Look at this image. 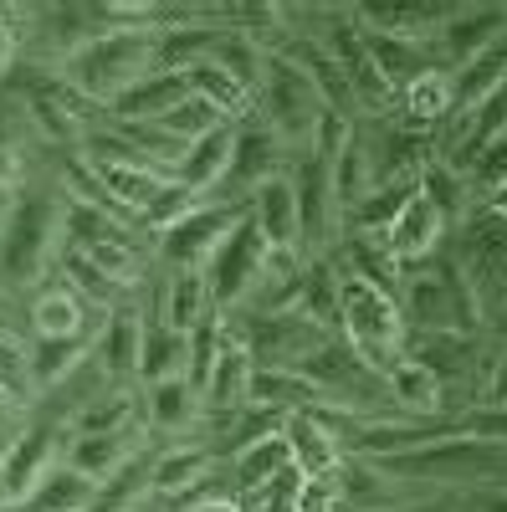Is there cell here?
Masks as SVG:
<instances>
[{"instance_id": "1", "label": "cell", "mask_w": 507, "mask_h": 512, "mask_svg": "<svg viewBox=\"0 0 507 512\" xmlns=\"http://www.w3.org/2000/svg\"><path fill=\"white\" fill-rule=\"evenodd\" d=\"M154 72H159L154 67V31H108L62 62V77L82 98H93L98 108H113L123 93H134Z\"/></svg>"}, {"instance_id": "2", "label": "cell", "mask_w": 507, "mask_h": 512, "mask_svg": "<svg viewBox=\"0 0 507 512\" xmlns=\"http://www.w3.org/2000/svg\"><path fill=\"white\" fill-rule=\"evenodd\" d=\"M338 308H344V344L385 379L400 359H405V313H400V297L374 287L364 277L338 272Z\"/></svg>"}, {"instance_id": "3", "label": "cell", "mask_w": 507, "mask_h": 512, "mask_svg": "<svg viewBox=\"0 0 507 512\" xmlns=\"http://www.w3.org/2000/svg\"><path fill=\"white\" fill-rule=\"evenodd\" d=\"M62 195L52 200V190H21L11 200V216H6V226H0V292L31 287L41 272H47L52 256L62 251V241H57L62 205H67Z\"/></svg>"}, {"instance_id": "4", "label": "cell", "mask_w": 507, "mask_h": 512, "mask_svg": "<svg viewBox=\"0 0 507 512\" xmlns=\"http://www.w3.org/2000/svg\"><path fill=\"white\" fill-rule=\"evenodd\" d=\"M262 113L272 123V134L282 144H303L313 149V134H318V118L328 113L318 82L282 52H267V77H262Z\"/></svg>"}, {"instance_id": "5", "label": "cell", "mask_w": 507, "mask_h": 512, "mask_svg": "<svg viewBox=\"0 0 507 512\" xmlns=\"http://www.w3.org/2000/svg\"><path fill=\"white\" fill-rule=\"evenodd\" d=\"M267 256H272V246H267L262 226L251 221V205H246V216L231 226V236L210 251V262H205V282H210L216 313H241L246 308L251 287H257L262 272H267Z\"/></svg>"}, {"instance_id": "6", "label": "cell", "mask_w": 507, "mask_h": 512, "mask_svg": "<svg viewBox=\"0 0 507 512\" xmlns=\"http://www.w3.org/2000/svg\"><path fill=\"white\" fill-rule=\"evenodd\" d=\"M236 338L251 349V359H257V369H298L303 359H313L323 344H328V328H318L313 318L303 313H226Z\"/></svg>"}, {"instance_id": "7", "label": "cell", "mask_w": 507, "mask_h": 512, "mask_svg": "<svg viewBox=\"0 0 507 512\" xmlns=\"http://www.w3.org/2000/svg\"><path fill=\"white\" fill-rule=\"evenodd\" d=\"M292 190H298V226H303V256H328L333 251V236L344 226V205L333 195V164L318 159L308 149V159L292 169Z\"/></svg>"}, {"instance_id": "8", "label": "cell", "mask_w": 507, "mask_h": 512, "mask_svg": "<svg viewBox=\"0 0 507 512\" xmlns=\"http://www.w3.org/2000/svg\"><path fill=\"white\" fill-rule=\"evenodd\" d=\"M282 139L272 134V123L262 118H246L236 123V144H231V169H226V180H221V195L226 205H251V195H257L267 180L282 175Z\"/></svg>"}, {"instance_id": "9", "label": "cell", "mask_w": 507, "mask_h": 512, "mask_svg": "<svg viewBox=\"0 0 507 512\" xmlns=\"http://www.w3.org/2000/svg\"><path fill=\"white\" fill-rule=\"evenodd\" d=\"M241 216H246V205L205 200L200 210H190L180 226H169L154 246H159L164 262H169V272H175V267H205V262H210V251H216V246L231 236V226H236Z\"/></svg>"}, {"instance_id": "10", "label": "cell", "mask_w": 507, "mask_h": 512, "mask_svg": "<svg viewBox=\"0 0 507 512\" xmlns=\"http://www.w3.org/2000/svg\"><path fill=\"white\" fill-rule=\"evenodd\" d=\"M497 36H507V6H456L441 31L431 36L436 47V62L446 72H461L472 57H482Z\"/></svg>"}, {"instance_id": "11", "label": "cell", "mask_w": 507, "mask_h": 512, "mask_svg": "<svg viewBox=\"0 0 507 512\" xmlns=\"http://www.w3.org/2000/svg\"><path fill=\"white\" fill-rule=\"evenodd\" d=\"M57 425H26V431L6 446V456H0V502L21 507L41 482H47V472L57 466Z\"/></svg>"}, {"instance_id": "12", "label": "cell", "mask_w": 507, "mask_h": 512, "mask_svg": "<svg viewBox=\"0 0 507 512\" xmlns=\"http://www.w3.org/2000/svg\"><path fill=\"white\" fill-rule=\"evenodd\" d=\"M441 241H446V216L426 200V195H415L405 210H400V221L385 231V246L390 256L410 272V267H426L431 256H441Z\"/></svg>"}, {"instance_id": "13", "label": "cell", "mask_w": 507, "mask_h": 512, "mask_svg": "<svg viewBox=\"0 0 507 512\" xmlns=\"http://www.w3.org/2000/svg\"><path fill=\"white\" fill-rule=\"evenodd\" d=\"M251 221L262 226L272 251H298L303 256V226H298V190H292L287 175L267 180L257 195H251Z\"/></svg>"}, {"instance_id": "14", "label": "cell", "mask_w": 507, "mask_h": 512, "mask_svg": "<svg viewBox=\"0 0 507 512\" xmlns=\"http://www.w3.org/2000/svg\"><path fill=\"white\" fill-rule=\"evenodd\" d=\"M451 113H456V72H446V67L420 72L410 88L400 93V123L405 128H420V134L446 128Z\"/></svg>"}, {"instance_id": "15", "label": "cell", "mask_w": 507, "mask_h": 512, "mask_svg": "<svg viewBox=\"0 0 507 512\" xmlns=\"http://www.w3.org/2000/svg\"><path fill=\"white\" fill-rule=\"evenodd\" d=\"M364 47H369V57H374V67H379V77L395 88V98L410 88V82L420 77V72H431V67H441L436 62V47L431 41H410V36H385V31H364Z\"/></svg>"}, {"instance_id": "16", "label": "cell", "mask_w": 507, "mask_h": 512, "mask_svg": "<svg viewBox=\"0 0 507 512\" xmlns=\"http://www.w3.org/2000/svg\"><path fill=\"white\" fill-rule=\"evenodd\" d=\"M282 436L292 446V466H298L303 477H333L338 466H344V446H338V436L328 431V425L318 415H287L282 420Z\"/></svg>"}, {"instance_id": "17", "label": "cell", "mask_w": 507, "mask_h": 512, "mask_svg": "<svg viewBox=\"0 0 507 512\" xmlns=\"http://www.w3.org/2000/svg\"><path fill=\"white\" fill-rule=\"evenodd\" d=\"M93 303H82V292L62 277V282H47L31 303V333L36 338H88V313Z\"/></svg>"}, {"instance_id": "18", "label": "cell", "mask_w": 507, "mask_h": 512, "mask_svg": "<svg viewBox=\"0 0 507 512\" xmlns=\"http://www.w3.org/2000/svg\"><path fill=\"white\" fill-rule=\"evenodd\" d=\"M385 395L395 405V415H410V420H436L446 415V384L415 359H400L390 374H385Z\"/></svg>"}, {"instance_id": "19", "label": "cell", "mask_w": 507, "mask_h": 512, "mask_svg": "<svg viewBox=\"0 0 507 512\" xmlns=\"http://www.w3.org/2000/svg\"><path fill=\"white\" fill-rule=\"evenodd\" d=\"M139 354H144V318L134 308L108 313V328L93 344V364L108 379H139Z\"/></svg>"}, {"instance_id": "20", "label": "cell", "mask_w": 507, "mask_h": 512, "mask_svg": "<svg viewBox=\"0 0 507 512\" xmlns=\"http://www.w3.org/2000/svg\"><path fill=\"white\" fill-rule=\"evenodd\" d=\"M216 303H210V282H205V267H175L164 277V308H159V323H169L175 333H195Z\"/></svg>"}, {"instance_id": "21", "label": "cell", "mask_w": 507, "mask_h": 512, "mask_svg": "<svg viewBox=\"0 0 507 512\" xmlns=\"http://www.w3.org/2000/svg\"><path fill=\"white\" fill-rule=\"evenodd\" d=\"M303 267H308V256L272 251L262 282L251 287V297H246V313H298V303H303Z\"/></svg>"}, {"instance_id": "22", "label": "cell", "mask_w": 507, "mask_h": 512, "mask_svg": "<svg viewBox=\"0 0 507 512\" xmlns=\"http://www.w3.org/2000/svg\"><path fill=\"white\" fill-rule=\"evenodd\" d=\"M472 354H477L472 333H420V328L405 333V359L426 364L441 384L467 379V374H472Z\"/></svg>"}, {"instance_id": "23", "label": "cell", "mask_w": 507, "mask_h": 512, "mask_svg": "<svg viewBox=\"0 0 507 512\" xmlns=\"http://www.w3.org/2000/svg\"><path fill=\"white\" fill-rule=\"evenodd\" d=\"M231 144H236V123H226V128H216V134L195 139V144L185 149L180 169H175V180H180L185 190H195L200 200H205L210 190H221L226 169H231Z\"/></svg>"}, {"instance_id": "24", "label": "cell", "mask_w": 507, "mask_h": 512, "mask_svg": "<svg viewBox=\"0 0 507 512\" xmlns=\"http://www.w3.org/2000/svg\"><path fill=\"white\" fill-rule=\"evenodd\" d=\"M251 405H262L272 415H303L328 400L313 379H303V369H257L251 374Z\"/></svg>"}, {"instance_id": "25", "label": "cell", "mask_w": 507, "mask_h": 512, "mask_svg": "<svg viewBox=\"0 0 507 512\" xmlns=\"http://www.w3.org/2000/svg\"><path fill=\"white\" fill-rule=\"evenodd\" d=\"M231 333H236V328H231ZM251 374H257V359H251V349L241 344V338H231L226 354H221V364L210 369L200 400H205L210 410H226V415L241 410V405H251Z\"/></svg>"}, {"instance_id": "26", "label": "cell", "mask_w": 507, "mask_h": 512, "mask_svg": "<svg viewBox=\"0 0 507 512\" xmlns=\"http://www.w3.org/2000/svg\"><path fill=\"white\" fill-rule=\"evenodd\" d=\"M98 497H103V487L93 477H82L77 466H52L47 482L21 502V512H93Z\"/></svg>"}, {"instance_id": "27", "label": "cell", "mask_w": 507, "mask_h": 512, "mask_svg": "<svg viewBox=\"0 0 507 512\" xmlns=\"http://www.w3.org/2000/svg\"><path fill=\"white\" fill-rule=\"evenodd\" d=\"M420 195V180H390V185H374L349 216H344V226H349V236H385L395 221H400V210L410 205Z\"/></svg>"}, {"instance_id": "28", "label": "cell", "mask_w": 507, "mask_h": 512, "mask_svg": "<svg viewBox=\"0 0 507 512\" xmlns=\"http://www.w3.org/2000/svg\"><path fill=\"white\" fill-rule=\"evenodd\" d=\"M180 98H190V82H185V72H154V77H144L134 93H123L108 113L113 118H123V123H154V118H164L169 108H175Z\"/></svg>"}, {"instance_id": "29", "label": "cell", "mask_w": 507, "mask_h": 512, "mask_svg": "<svg viewBox=\"0 0 507 512\" xmlns=\"http://www.w3.org/2000/svg\"><path fill=\"white\" fill-rule=\"evenodd\" d=\"M190 364V338L175 333L159 318H144V354H139V379L159 384V379H180Z\"/></svg>"}, {"instance_id": "30", "label": "cell", "mask_w": 507, "mask_h": 512, "mask_svg": "<svg viewBox=\"0 0 507 512\" xmlns=\"http://www.w3.org/2000/svg\"><path fill=\"white\" fill-rule=\"evenodd\" d=\"M303 318H313L318 328H328L333 338H344V308H338V267L328 256H313L303 267V303H298Z\"/></svg>"}, {"instance_id": "31", "label": "cell", "mask_w": 507, "mask_h": 512, "mask_svg": "<svg viewBox=\"0 0 507 512\" xmlns=\"http://www.w3.org/2000/svg\"><path fill=\"white\" fill-rule=\"evenodd\" d=\"M497 88H507V36H497L482 57H472L467 67L456 72V113H472Z\"/></svg>"}, {"instance_id": "32", "label": "cell", "mask_w": 507, "mask_h": 512, "mask_svg": "<svg viewBox=\"0 0 507 512\" xmlns=\"http://www.w3.org/2000/svg\"><path fill=\"white\" fill-rule=\"evenodd\" d=\"M195 415H200V390H195L185 374L149 384V425H154V431L180 436V431H190V425H195Z\"/></svg>"}, {"instance_id": "33", "label": "cell", "mask_w": 507, "mask_h": 512, "mask_svg": "<svg viewBox=\"0 0 507 512\" xmlns=\"http://www.w3.org/2000/svg\"><path fill=\"white\" fill-rule=\"evenodd\" d=\"M88 364V338H31V384L57 390Z\"/></svg>"}, {"instance_id": "34", "label": "cell", "mask_w": 507, "mask_h": 512, "mask_svg": "<svg viewBox=\"0 0 507 512\" xmlns=\"http://www.w3.org/2000/svg\"><path fill=\"white\" fill-rule=\"evenodd\" d=\"M287 466H292L287 436H282V431L257 436V441H246V446L236 451V487H241V492H257V487H267L272 477H282Z\"/></svg>"}, {"instance_id": "35", "label": "cell", "mask_w": 507, "mask_h": 512, "mask_svg": "<svg viewBox=\"0 0 507 512\" xmlns=\"http://www.w3.org/2000/svg\"><path fill=\"white\" fill-rule=\"evenodd\" d=\"M185 82H190V93H195V98L216 103L231 123H246V118H251V103H257V98H251L231 72H221L210 57H205V62H195V67H185Z\"/></svg>"}, {"instance_id": "36", "label": "cell", "mask_w": 507, "mask_h": 512, "mask_svg": "<svg viewBox=\"0 0 507 512\" xmlns=\"http://www.w3.org/2000/svg\"><path fill=\"white\" fill-rule=\"evenodd\" d=\"M67 466H77L82 477H93L98 487H108L123 466H129V431H118V436H77Z\"/></svg>"}, {"instance_id": "37", "label": "cell", "mask_w": 507, "mask_h": 512, "mask_svg": "<svg viewBox=\"0 0 507 512\" xmlns=\"http://www.w3.org/2000/svg\"><path fill=\"white\" fill-rule=\"evenodd\" d=\"M420 195H426L441 216H446V226L456 221H467L472 216V185H467V175L461 169H451L446 159H431L426 169H420Z\"/></svg>"}, {"instance_id": "38", "label": "cell", "mask_w": 507, "mask_h": 512, "mask_svg": "<svg viewBox=\"0 0 507 512\" xmlns=\"http://www.w3.org/2000/svg\"><path fill=\"white\" fill-rule=\"evenodd\" d=\"M210 461H216V456H210L205 446H175V451H164V456L154 461L149 487L164 492V497H185V492L200 487V477L210 472Z\"/></svg>"}, {"instance_id": "39", "label": "cell", "mask_w": 507, "mask_h": 512, "mask_svg": "<svg viewBox=\"0 0 507 512\" xmlns=\"http://www.w3.org/2000/svg\"><path fill=\"white\" fill-rule=\"evenodd\" d=\"M210 62H216L221 72H231L251 98L262 93V77H267V47H262V41L236 36V31H221V41H216V52H210Z\"/></svg>"}, {"instance_id": "40", "label": "cell", "mask_w": 507, "mask_h": 512, "mask_svg": "<svg viewBox=\"0 0 507 512\" xmlns=\"http://www.w3.org/2000/svg\"><path fill=\"white\" fill-rule=\"evenodd\" d=\"M154 123L164 128V134H175V139H180V144L190 149L195 139L216 134V128H226L231 118H226V113H221L216 103H205V98H195V93H190V98H180L175 108H169L164 118H154Z\"/></svg>"}, {"instance_id": "41", "label": "cell", "mask_w": 507, "mask_h": 512, "mask_svg": "<svg viewBox=\"0 0 507 512\" xmlns=\"http://www.w3.org/2000/svg\"><path fill=\"white\" fill-rule=\"evenodd\" d=\"M200 205H205V200H200L195 190H185L180 180H169V185H164V190H159V195L144 205L139 226H144V231H154V241H159L169 226H180V221L190 216V210H200Z\"/></svg>"}, {"instance_id": "42", "label": "cell", "mask_w": 507, "mask_h": 512, "mask_svg": "<svg viewBox=\"0 0 507 512\" xmlns=\"http://www.w3.org/2000/svg\"><path fill=\"white\" fill-rule=\"evenodd\" d=\"M456 436L461 441H477V446H492V451H507V405H472L456 415Z\"/></svg>"}, {"instance_id": "43", "label": "cell", "mask_w": 507, "mask_h": 512, "mask_svg": "<svg viewBox=\"0 0 507 512\" xmlns=\"http://www.w3.org/2000/svg\"><path fill=\"white\" fill-rule=\"evenodd\" d=\"M129 420H134V400H123V395H113V405H93V410H82V420H77V431L82 436H118V431H129Z\"/></svg>"}, {"instance_id": "44", "label": "cell", "mask_w": 507, "mask_h": 512, "mask_svg": "<svg viewBox=\"0 0 507 512\" xmlns=\"http://www.w3.org/2000/svg\"><path fill=\"white\" fill-rule=\"evenodd\" d=\"M31 11H11V6H0V72H11L16 67V47H21V21H26Z\"/></svg>"}, {"instance_id": "45", "label": "cell", "mask_w": 507, "mask_h": 512, "mask_svg": "<svg viewBox=\"0 0 507 512\" xmlns=\"http://www.w3.org/2000/svg\"><path fill=\"white\" fill-rule=\"evenodd\" d=\"M482 405H507V349H502V354L492 359V374H487Z\"/></svg>"}, {"instance_id": "46", "label": "cell", "mask_w": 507, "mask_h": 512, "mask_svg": "<svg viewBox=\"0 0 507 512\" xmlns=\"http://www.w3.org/2000/svg\"><path fill=\"white\" fill-rule=\"evenodd\" d=\"M477 205H482V210H492L497 221H507V180H502V185H492V190H487Z\"/></svg>"}, {"instance_id": "47", "label": "cell", "mask_w": 507, "mask_h": 512, "mask_svg": "<svg viewBox=\"0 0 507 512\" xmlns=\"http://www.w3.org/2000/svg\"><path fill=\"white\" fill-rule=\"evenodd\" d=\"M16 405H26V395L16 390V384H11L6 374H0V420H6V415H11Z\"/></svg>"}, {"instance_id": "48", "label": "cell", "mask_w": 507, "mask_h": 512, "mask_svg": "<svg viewBox=\"0 0 507 512\" xmlns=\"http://www.w3.org/2000/svg\"><path fill=\"white\" fill-rule=\"evenodd\" d=\"M190 512H241L236 502H226V497H205V502H195Z\"/></svg>"}, {"instance_id": "49", "label": "cell", "mask_w": 507, "mask_h": 512, "mask_svg": "<svg viewBox=\"0 0 507 512\" xmlns=\"http://www.w3.org/2000/svg\"><path fill=\"white\" fill-rule=\"evenodd\" d=\"M0 333H16V318H11V297L0 292Z\"/></svg>"}, {"instance_id": "50", "label": "cell", "mask_w": 507, "mask_h": 512, "mask_svg": "<svg viewBox=\"0 0 507 512\" xmlns=\"http://www.w3.org/2000/svg\"><path fill=\"white\" fill-rule=\"evenodd\" d=\"M482 512H507V487L492 492V497H482Z\"/></svg>"}, {"instance_id": "51", "label": "cell", "mask_w": 507, "mask_h": 512, "mask_svg": "<svg viewBox=\"0 0 507 512\" xmlns=\"http://www.w3.org/2000/svg\"><path fill=\"white\" fill-rule=\"evenodd\" d=\"M0 512H21V507H11V502H0Z\"/></svg>"}, {"instance_id": "52", "label": "cell", "mask_w": 507, "mask_h": 512, "mask_svg": "<svg viewBox=\"0 0 507 512\" xmlns=\"http://www.w3.org/2000/svg\"><path fill=\"white\" fill-rule=\"evenodd\" d=\"M0 436H6V420H0Z\"/></svg>"}]
</instances>
